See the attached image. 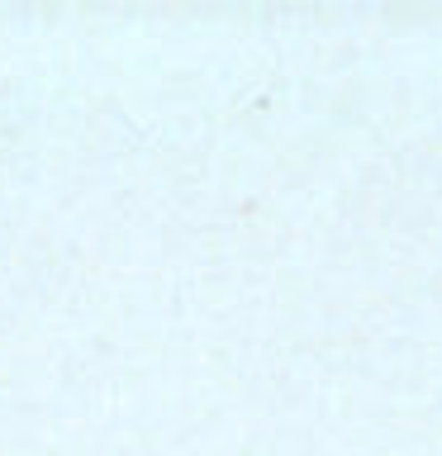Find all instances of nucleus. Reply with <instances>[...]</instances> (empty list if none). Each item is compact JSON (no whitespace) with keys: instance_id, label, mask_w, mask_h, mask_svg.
Returning <instances> with one entry per match:
<instances>
[]
</instances>
